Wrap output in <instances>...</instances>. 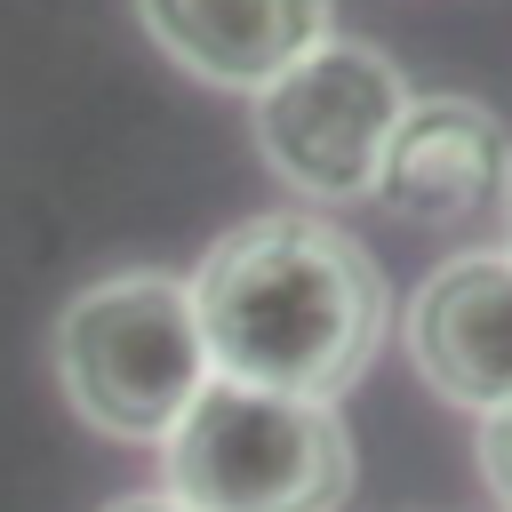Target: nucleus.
Masks as SVG:
<instances>
[{
    "label": "nucleus",
    "mask_w": 512,
    "mask_h": 512,
    "mask_svg": "<svg viewBox=\"0 0 512 512\" xmlns=\"http://www.w3.org/2000/svg\"><path fill=\"white\" fill-rule=\"evenodd\" d=\"M104 512H184V504L160 496V488H144V496H120V504H104Z\"/></svg>",
    "instance_id": "obj_9"
},
{
    "label": "nucleus",
    "mask_w": 512,
    "mask_h": 512,
    "mask_svg": "<svg viewBox=\"0 0 512 512\" xmlns=\"http://www.w3.org/2000/svg\"><path fill=\"white\" fill-rule=\"evenodd\" d=\"M512 192V136L480 96H408L376 192L400 224H464Z\"/></svg>",
    "instance_id": "obj_6"
},
{
    "label": "nucleus",
    "mask_w": 512,
    "mask_h": 512,
    "mask_svg": "<svg viewBox=\"0 0 512 512\" xmlns=\"http://www.w3.org/2000/svg\"><path fill=\"white\" fill-rule=\"evenodd\" d=\"M136 16L168 64L232 96H264L336 32V0H136Z\"/></svg>",
    "instance_id": "obj_7"
},
{
    "label": "nucleus",
    "mask_w": 512,
    "mask_h": 512,
    "mask_svg": "<svg viewBox=\"0 0 512 512\" xmlns=\"http://www.w3.org/2000/svg\"><path fill=\"white\" fill-rule=\"evenodd\" d=\"M504 232H512V192H504ZM504 248H512V240H504Z\"/></svg>",
    "instance_id": "obj_10"
},
{
    "label": "nucleus",
    "mask_w": 512,
    "mask_h": 512,
    "mask_svg": "<svg viewBox=\"0 0 512 512\" xmlns=\"http://www.w3.org/2000/svg\"><path fill=\"white\" fill-rule=\"evenodd\" d=\"M208 376L200 312L176 272H112L56 312V384L104 440L160 448Z\"/></svg>",
    "instance_id": "obj_3"
},
{
    "label": "nucleus",
    "mask_w": 512,
    "mask_h": 512,
    "mask_svg": "<svg viewBox=\"0 0 512 512\" xmlns=\"http://www.w3.org/2000/svg\"><path fill=\"white\" fill-rule=\"evenodd\" d=\"M184 288L216 376L328 408L376 368L392 328V288L376 256L312 208L240 216L224 240H208Z\"/></svg>",
    "instance_id": "obj_1"
},
{
    "label": "nucleus",
    "mask_w": 512,
    "mask_h": 512,
    "mask_svg": "<svg viewBox=\"0 0 512 512\" xmlns=\"http://www.w3.org/2000/svg\"><path fill=\"white\" fill-rule=\"evenodd\" d=\"M472 464H480V488L512 512V408L480 416V432H472Z\"/></svg>",
    "instance_id": "obj_8"
},
{
    "label": "nucleus",
    "mask_w": 512,
    "mask_h": 512,
    "mask_svg": "<svg viewBox=\"0 0 512 512\" xmlns=\"http://www.w3.org/2000/svg\"><path fill=\"white\" fill-rule=\"evenodd\" d=\"M408 112V72L376 40L328 32L256 96V152L304 200H368L384 144Z\"/></svg>",
    "instance_id": "obj_4"
},
{
    "label": "nucleus",
    "mask_w": 512,
    "mask_h": 512,
    "mask_svg": "<svg viewBox=\"0 0 512 512\" xmlns=\"http://www.w3.org/2000/svg\"><path fill=\"white\" fill-rule=\"evenodd\" d=\"M400 336H408L416 376L472 424L512 408V248L440 256L416 280Z\"/></svg>",
    "instance_id": "obj_5"
},
{
    "label": "nucleus",
    "mask_w": 512,
    "mask_h": 512,
    "mask_svg": "<svg viewBox=\"0 0 512 512\" xmlns=\"http://www.w3.org/2000/svg\"><path fill=\"white\" fill-rule=\"evenodd\" d=\"M360 480L352 432L328 400L208 376L160 440V496L184 512H344Z\"/></svg>",
    "instance_id": "obj_2"
}]
</instances>
